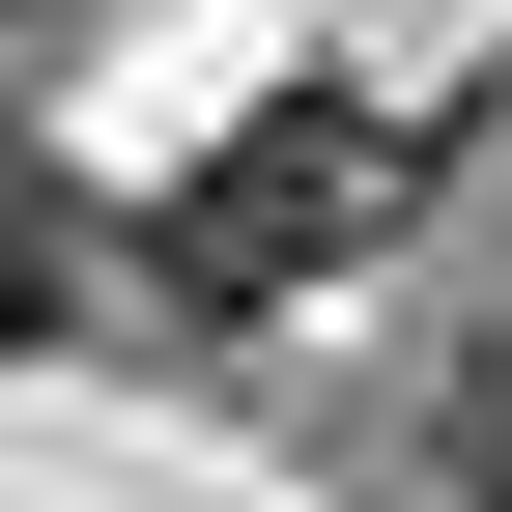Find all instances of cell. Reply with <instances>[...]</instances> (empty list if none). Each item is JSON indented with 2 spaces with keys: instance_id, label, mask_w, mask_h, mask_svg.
Segmentation results:
<instances>
[{
  "instance_id": "cell-1",
  "label": "cell",
  "mask_w": 512,
  "mask_h": 512,
  "mask_svg": "<svg viewBox=\"0 0 512 512\" xmlns=\"http://www.w3.org/2000/svg\"><path fill=\"white\" fill-rule=\"evenodd\" d=\"M370 200H399V143H370L342 86H285V114H228V143H200V200L143 228V285H171V313H285Z\"/></svg>"
},
{
  "instance_id": "cell-2",
  "label": "cell",
  "mask_w": 512,
  "mask_h": 512,
  "mask_svg": "<svg viewBox=\"0 0 512 512\" xmlns=\"http://www.w3.org/2000/svg\"><path fill=\"white\" fill-rule=\"evenodd\" d=\"M456 484H484V512H512V342H484V370H456Z\"/></svg>"
},
{
  "instance_id": "cell-3",
  "label": "cell",
  "mask_w": 512,
  "mask_h": 512,
  "mask_svg": "<svg viewBox=\"0 0 512 512\" xmlns=\"http://www.w3.org/2000/svg\"><path fill=\"white\" fill-rule=\"evenodd\" d=\"M0 342H57V228L29 200H0Z\"/></svg>"
}]
</instances>
